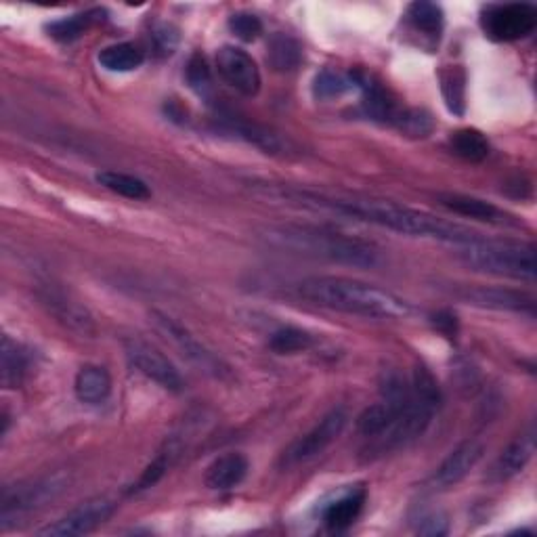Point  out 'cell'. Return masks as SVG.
Returning <instances> with one entry per match:
<instances>
[{
	"instance_id": "6da1fadb",
	"label": "cell",
	"mask_w": 537,
	"mask_h": 537,
	"mask_svg": "<svg viewBox=\"0 0 537 537\" xmlns=\"http://www.w3.org/2000/svg\"><path fill=\"white\" fill-rule=\"evenodd\" d=\"M279 196L349 214V217H355L359 221L391 229L403 235H412V238H431V240H441L447 244H462V242L481 238L477 231L466 229L456 223L441 221L433 217V214L414 210L410 206H403L397 202L363 200V198H330V196H321V193L286 191V189L279 191Z\"/></svg>"
},
{
	"instance_id": "7a4b0ae2",
	"label": "cell",
	"mask_w": 537,
	"mask_h": 537,
	"mask_svg": "<svg viewBox=\"0 0 537 537\" xmlns=\"http://www.w3.org/2000/svg\"><path fill=\"white\" fill-rule=\"evenodd\" d=\"M298 294L317 307L368 319H405L412 315V305L405 298L351 277H307L298 284Z\"/></svg>"
},
{
	"instance_id": "3957f363",
	"label": "cell",
	"mask_w": 537,
	"mask_h": 537,
	"mask_svg": "<svg viewBox=\"0 0 537 537\" xmlns=\"http://www.w3.org/2000/svg\"><path fill=\"white\" fill-rule=\"evenodd\" d=\"M267 240L279 248L349 267L374 269L382 263V254L376 244L330 229L307 225L271 227L267 231Z\"/></svg>"
},
{
	"instance_id": "277c9868",
	"label": "cell",
	"mask_w": 537,
	"mask_h": 537,
	"mask_svg": "<svg viewBox=\"0 0 537 537\" xmlns=\"http://www.w3.org/2000/svg\"><path fill=\"white\" fill-rule=\"evenodd\" d=\"M458 259L475 271L512 277V279H535V248L523 242H500L485 240L483 235L477 240L454 244Z\"/></svg>"
},
{
	"instance_id": "5b68a950",
	"label": "cell",
	"mask_w": 537,
	"mask_h": 537,
	"mask_svg": "<svg viewBox=\"0 0 537 537\" xmlns=\"http://www.w3.org/2000/svg\"><path fill=\"white\" fill-rule=\"evenodd\" d=\"M149 324L154 326V330L173 345L191 365L212 378L217 380H231V370L229 365L219 357L214 355L202 340L193 336L183 324L175 317H170L162 311H149Z\"/></svg>"
},
{
	"instance_id": "8992f818",
	"label": "cell",
	"mask_w": 537,
	"mask_h": 537,
	"mask_svg": "<svg viewBox=\"0 0 537 537\" xmlns=\"http://www.w3.org/2000/svg\"><path fill=\"white\" fill-rule=\"evenodd\" d=\"M349 422V414L342 407H334L332 412H328L324 418H321L311 431L303 437H298L286 451L282 454V460H279V466L290 468L296 464L309 462L317 458L342 435L345 426Z\"/></svg>"
},
{
	"instance_id": "52a82bcc",
	"label": "cell",
	"mask_w": 537,
	"mask_h": 537,
	"mask_svg": "<svg viewBox=\"0 0 537 537\" xmlns=\"http://www.w3.org/2000/svg\"><path fill=\"white\" fill-rule=\"evenodd\" d=\"M70 479L66 475H49L32 479L26 483H17L3 491V523L13 517H21L36 508L47 506L66 491Z\"/></svg>"
},
{
	"instance_id": "ba28073f",
	"label": "cell",
	"mask_w": 537,
	"mask_h": 537,
	"mask_svg": "<svg viewBox=\"0 0 537 537\" xmlns=\"http://www.w3.org/2000/svg\"><path fill=\"white\" fill-rule=\"evenodd\" d=\"M481 26L485 36L496 42L523 40L537 26V11L527 3L491 5L483 11Z\"/></svg>"
},
{
	"instance_id": "9c48e42d",
	"label": "cell",
	"mask_w": 537,
	"mask_h": 537,
	"mask_svg": "<svg viewBox=\"0 0 537 537\" xmlns=\"http://www.w3.org/2000/svg\"><path fill=\"white\" fill-rule=\"evenodd\" d=\"M122 347L128 363H131L145 378L154 380L166 391L173 393L183 391V378L179 370L175 368L173 361H170L162 351H158L154 345H149L147 340L141 338H124Z\"/></svg>"
},
{
	"instance_id": "30bf717a",
	"label": "cell",
	"mask_w": 537,
	"mask_h": 537,
	"mask_svg": "<svg viewBox=\"0 0 537 537\" xmlns=\"http://www.w3.org/2000/svg\"><path fill=\"white\" fill-rule=\"evenodd\" d=\"M118 504L110 498H93L82 502L68 514H63L59 521L53 525H47L45 529H40L38 535L45 537H72V535H87L101 527L103 523L110 521L114 517Z\"/></svg>"
},
{
	"instance_id": "8fae6325",
	"label": "cell",
	"mask_w": 537,
	"mask_h": 537,
	"mask_svg": "<svg viewBox=\"0 0 537 537\" xmlns=\"http://www.w3.org/2000/svg\"><path fill=\"white\" fill-rule=\"evenodd\" d=\"M219 124L223 131H227L229 135H235L238 139L263 149L265 154H271V156H290L296 152L294 143L284 137L282 133L273 131V128L265 126V124H259L254 120H248L244 116H238L233 112H221L217 116Z\"/></svg>"
},
{
	"instance_id": "7c38bea8",
	"label": "cell",
	"mask_w": 537,
	"mask_h": 537,
	"mask_svg": "<svg viewBox=\"0 0 537 537\" xmlns=\"http://www.w3.org/2000/svg\"><path fill=\"white\" fill-rule=\"evenodd\" d=\"M217 70L231 89L244 97H256L261 91V70L256 61L240 47H221L217 53Z\"/></svg>"
},
{
	"instance_id": "4fadbf2b",
	"label": "cell",
	"mask_w": 537,
	"mask_h": 537,
	"mask_svg": "<svg viewBox=\"0 0 537 537\" xmlns=\"http://www.w3.org/2000/svg\"><path fill=\"white\" fill-rule=\"evenodd\" d=\"M454 294L462 298L464 303L496 309V311H514V313H529L535 311V300L527 292L510 290L502 286H456Z\"/></svg>"
},
{
	"instance_id": "5bb4252c",
	"label": "cell",
	"mask_w": 537,
	"mask_h": 537,
	"mask_svg": "<svg viewBox=\"0 0 537 537\" xmlns=\"http://www.w3.org/2000/svg\"><path fill=\"white\" fill-rule=\"evenodd\" d=\"M485 456V445L477 439H468L464 443H460L451 454L441 462V466L435 472V485L447 489L454 487L460 481H464L472 468H475Z\"/></svg>"
},
{
	"instance_id": "9a60e30c",
	"label": "cell",
	"mask_w": 537,
	"mask_h": 537,
	"mask_svg": "<svg viewBox=\"0 0 537 537\" xmlns=\"http://www.w3.org/2000/svg\"><path fill=\"white\" fill-rule=\"evenodd\" d=\"M42 303L49 307V311L61 321L63 326L82 334L91 336L95 332V321L93 315L87 311V307H82L78 300H74L70 294L57 288H47L42 294Z\"/></svg>"
},
{
	"instance_id": "2e32d148",
	"label": "cell",
	"mask_w": 537,
	"mask_h": 537,
	"mask_svg": "<svg viewBox=\"0 0 537 537\" xmlns=\"http://www.w3.org/2000/svg\"><path fill=\"white\" fill-rule=\"evenodd\" d=\"M439 202L447 210L454 214H460V217H468L475 221H483L489 225H514V217H510L508 212L502 208L493 206L491 202H485L475 196H464V193H439Z\"/></svg>"
},
{
	"instance_id": "e0dca14e",
	"label": "cell",
	"mask_w": 537,
	"mask_h": 537,
	"mask_svg": "<svg viewBox=\"0 0 537 537\" xmlns=\"http://www.w3.org/2000/svg\"><path fill=\"white\" fill-rule=\"evenodd\" d=\"M248 458L242 454H235V451H229V454L219 456L214 460L204 475V483L212 491H227L238 487L246 475H248Z\"/></svg>"
},
{
	"instance_id": "ac0fdd59",
	"label": "cell",
	"mask_w": 537,
	"mask_h": 537,
	"mask_svg": "<svg viewBox=\"0 0 537 537\" xmlns=\"http://www.w3.org/2000/svg\"><path fill=\"white\" fill-rule=\"evenodd\" d=\"M533 451H535L533 431L517 437L502 451L496 464H493L491 479L493 481H508L512 477H517L519 472H523L525 466L529 464Z\"/></svg>"
},
{
	"instance_id": "d6986e66",
	"label": "cell",
	"mask_w": 537,
	"mask_h": 537,
	"mask_svg": "<svg viewBox=\"0 0 537 537\" xmlns=\"http://www.w3.org/2000/svg\"><path fill=\"white\" fill-rule=\"evenodd\" d=\"M74 393L80 403L101 405L112 395V376L101 365H84L74 380Z\"/></svg>"
},
{
	"instance_id": "ffe728a7",
	"label": "cell",
	"mask_w": 537,
	"mask_h": 537,
	"mask_svg": "<svg viewBox=\"0 0 537 537\" xmlns=\"http://www.w3.org/2000/svg\"><path fill=\"white\" fill-rule=\"evenodd\" d=\"M355 84H359V87L363 89L365 114L374 120L395 124L399 112L403 110V107H399V103L395 101V97L386 91L382 84L370 78H355Z\"/></svg>"
},
{
	"instance_id": "44dd1931",
	"label": "cell",
	"mask_w": 537,
	"mask_h": 537,
	"mask_svg": "<svg viewBox=\"0 0 537 537\" xmlns=\"http://www.w3.org/2000/svg\"><path fill=\"white\" fill-rule=\"evenodd\" d=\"M365 496H368L365 489L357 487V489L342 493L340 498L330 502L324 510V523L328 525V529L332 531L349 529L359 519V514L365 504Z\"/></svg>"
},
{
	"instance_id": "7402d4cb",
	"label": "cell",
	"mask_w": 537,
	"mask_h": 537,
	"mask_svg": "<svg viewBox=\"0 0 537 537\" xmlns=\"http://www.w3.org/2000/svg\"><path fill=\"white\" fill-rule=\"evenodd\" d=\"M28 372V355L24 353L11 336H3L0 347V382L5 389H17L24 382Z\"/></svg>"
},
{
	"instance_id": "603a6c76",
	"label": "cell",
	"mask_w": 537,
	"mask_h": 537,
	"mask_svg": "<svg viewBox=\"0 0 537 537\" xmlns=\"http://www.w3.org/2000/svg\"><path fill=\"white\" fill-rule=\"evenodd\" d=\"M97 59L101 63V68H105L107 72L124 74L139 70L143 66L145 55L137 45H133V42H118V45L105 47Z\"/></svg>"
},
{
	"instance_id": "cb8c5ba5",
	"label": "cell",
	"mask_w": 537,
	"mask_h": 537,
	"mask_svg": "<svg viewBox=\"0 0 537 537\" xmlns=\"http://www.w3.org/2000/svg\"><path fill=\"white\" fill-rule=\"evenodd\" d=\"M97 183L103 185L105 189H110L122 198L135 200V202H143L152 198V189L145 181H141L139 177L126 175V173H116V170H103V173H97Z\"/></svg>"
},
{
	"instance_id": "d4e9b609",
	"label": "cell",
	"mask_w": 537,
	"mask_h": 537,
	"mask_svg": "<svg viewBox=\"0 0 537 537\" xmlns=\"http://www.w3.org/2000/svg\"><path fill=\"white\" fill-rule=\"evenodd\" d=\"M449 147L458 158L475 164L483 162L491 149L487 137L477 131V128H462V131H456L449 139Z\"/></svg>"
},
{
	"instance_id": "484cf974",
	"label": "cell",
	"mask_w": 537,
	"mask_h": 537,
	"mask_svg": "<svg viewBox=\"0 0 537 537\" xmlns=\"http://www.w3.org/2000/svg\"><path fill=\"white\" fill-rule=\"evenodd\" d=\"M103 15L105 13L101 9L70 15V17H63V19L53 21V24H49L47 30L59 42H72V40L80 38L91 26H95L97 21H101Z\"/></svg>"
},
{
	"instance_id": "4316f807",
	"label": "cell",
	"mask_w": 537,
	"mask_h": 537,
	"mask_svg": "<svg viewBox=\"0 0 537 537\" xmlns=\"http://www.w3.org/2000/svg\"><path fill=\"white\" fill-rule=\"evenodd\" d=\"M303 59V49L288 34H275L269 42L267 61L277 72H292Z\"/></svg>"
},
{
	"instance_id": "83f0119b",
	"label": "cell",
	"mask_w": 537,
	"mask_h": 537,
	"mask_svg": "<svg viewBox=\"0 0 537 537\" xmlns=\"http://www.w3.org/2000/svg\"><path fill=\"white\" fill-rule=\"evenodd\" d=\"M313 345H315L313 334H309L307 330L294 328V326L279 328V330L273 332L271 338H269V347H271L277 355L303 353V351H309Z\"/></svg>"
},
{
	"instance_id": "f1b7e54d",
	"label": "cell",
	"mask_w": 537,
	"mask_h": 537,
	"mask_svg": "<svg viewBox=\"0 0 537 537\" xmlns=\"http://www.w3.org/2000/svg\"><path fill=\"white\" fill-rule=\"evenodd\" d=\"M407 19L410 24L424 32L426 36H439L443 30V9L435 3H426V0H418L407 9Z\"/></svg>"
},
{
	"instance_id": "f546056e",
	"label": "cell",
	"mask_w": 537,
	"mask_h": 537,
	"mask_svg": "<svg viewBox=\"0 0 537 537\" xmlns=\"http://www.w3.org/2000/svg\"><path fill=\"white\" fill-rule=\"evenodd\" d=\"M355 87V78L340 74L334 70H324L315 76L313 82V95L321 101H330V99H338L345 93H349Z\"/></svg>"
},
{
	"instance_id": "4dcf8cb0",
	"label": "cell",
	"mask_w": 537,
	"mask_h": 537,
	"mask_svg": "<svg viewBox=\"0 0 537 537\" xmlns=\"http://www.w3.org/2000/svg\"><path fill=\"white\" fill-rule=\"evenodd\" d=\"M441 82H443V97H445L449 112L462 116L464 114V105H466V101H464L466 99L464 72L458 70V68L449 70L447 74H443Z\"/></svg>"
},
{
	"instance_id": "1f68e13d",
	"label": "cell",
	"mask_w": 537,
	"mask_h": 537,
	"mask_svg": "<svg viewBox=\"0 0 537 537\" xmlns=\"http://www.w3.org/2000/svg\"><path fill=\"white\" fill-rule=\"evenodd\" d=\"M173 456H175L173 445H168V449L160 451V454L152 460V464L143 470V475L137 479V483L128 489V493H141L149 487L158 485L162 481V477L166 475V470L170 468V460H173Z\"/></svg>"
},
{
	"instance_id": "d6a6232c",
	"label": "cell",
	"mask_w": 537,
	"mask_h": 537,
	"mask_svg": "<svg viewBox=\"0 0 537 537\" xmlns=\"http://www.w3.org/2000/svg\"><path fill=\"white\" fill-rule=\"evenodd\" d=\"M393 126H397L399 131L407 137L422 139L426 135H431L435 124H433L431 114H426L424 110H401Z\"/></svg>"
},
{
	"instance_id": "836d02e7",
	"label": "cell",
	"mask_w": 537,
	"mask_h": 537,
	"mask_svg": "<svg viewBox=\"0 0 537 537\" xmlns=\"http://www.w3.org/2000/svg\"><path fill=\"white\" fill-rule=\"evenodd\" d=\"M185 76H187L189 87L196 91L200 97H206L212 93V72L208 68V61L204 55H200V53L191 55Z\"/></svg>"
},
{
	"instance_id": "e575fe53",
	"label": "cell",
	"mask_w": 537,
	"mask_h": 537,
	"mask_svg": "<svg viewBox=\"0 0 537 537\" xmlns=\"http://www.w3.org/2000/svg\"><path fill=\"white\" fill-rule=\"evenodd\" d=\"M229 30L235 38H240L244 42H252L263 34V21L252 15V13H233L229 17Z\"/></svg>"
},
{
	"instance_id": "d590c367",
	"label": "cell",
	"mask_w": 537,
	"mask_h": 537,
	"mask_svg": "<svg viewBox=\"0 0 537 537\" xmlns=\"http://www.w3.org/2000/svg\"><path fill=\"white\" fill-rule=\"evenodd\" d=\"M449 531V523L443 512H422L418 517V533L422 535H431V537H439L445 535Z\"/></svg>"
},
{
	"instance_id": "8d00e7d4",
	"label": "cell",
	"mask_w": 537,
	"mask_h": 537,
	"mask_svg": "<svg viewBox=\"0 0 537 537\" xmlns=\"http://www.w3.org/2000/svg\"><path fill=\"white\" fill-rule=\"evenodd\" d=\"M154 45L162 55H170L175 53L177 45H179V32L177 28H173L170 24H162L154 30Z\"/></svg>"
},
{
	"instance_id": "74e56055",
	"label": "cell",
	"mask_w": 537,
	"mask_h": 537,
	"mask_svg": "<svg viewBox=\"0 0 537 537\" xmlns=\"http://www.w3.org/2000/svg\"><path fill=\"white\" fill-rule=\"evenodd\" d=\"M433 321H435V326L443 332V334H447V336H456V330H458V321H456V317L454 315H451V313H437L435 317H433Z\"/></svg>"
}]
</instances>
